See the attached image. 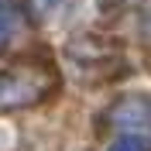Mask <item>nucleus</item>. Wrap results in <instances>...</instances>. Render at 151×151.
<instances>
[{"instance_id":"7ed1b4c3","label":"nucleus","mask_w":151,"mask_h":151,"mask_svg":"<svg viewBox=\"0 0 151 151\" xmlns=\"http://www.w3.org/2000/svg\"><path fill=\"white\" fill-rule=\"evenodd\" d=\"M17 24H21V21H17V14H14L7 4H0V48H4L10 38L17 35Z\"/></svg>"},{"instance_id":"f257e3e1","label":"nucleus","mask_w":151,"mask_h":151,"mask_svg":"<svg viewBox=\"0 0 151 151\" xmlns=\"http://www.w3.org/2000/svg\"><path fill=\"white\" fill-rule=\"evenodd\" d=\"M35 96V83L28 76H4L0 79V106H14V103H24Z\"/></svg>"},{"instance_id":"423d86ee","label":"nucleus","mask_w":151,"mask_h":151,"mask_svg":"<svg viewBox=\"0 0 151 151\" xmlns=\"http://www.w3.org/2000/svg\"><path fill=\"white\" fill-rule=\"evenodd\" d=\"M103 4H124V0H103Z\"/></svg>"},{"instance_id":"39448f33","label":"nucleus","mask_w":151,"mask_h":151,"mask_svg":"<svg viewBox=\"0 0 151 151\" xmlns=\"http://www.w3.org/2000/svg\"><path fill=\"white\" fill-rule=\"evenodd\" d=\"M28 4H31V10H35L38 17H45L48 10H55V7H58V0H28Z\"/></svg>"},{"instance_id":"f03ea898","label":"nucleus","mask_w":151,"mask_h":151,"mask_svg":"<svg viewBox=\"0 0 151 151\" xmlns=\"http://www.w3.org/2000/svg\"><path fill=\"white\" fill-rule=\"evenodd\" d=\"M144 117H148V103H141V100H127L113 110L117 124H144Z\"/></svg>"},{"instance_id":"20e7f679","label":"nucleus","mask_w":151,"mask_h":151,"mask_svg":"<svg viewBox=\"0 0 151 151\" xmlns=\"http://www.w3.org/2000/svg\"><path fill=\"white\" fill-rule=\"evenodd\" d=\"M110 151H151V144L144 141V137H137V134H127V137H120L117 144H110Z\"/></svg>"}]
</instances>
